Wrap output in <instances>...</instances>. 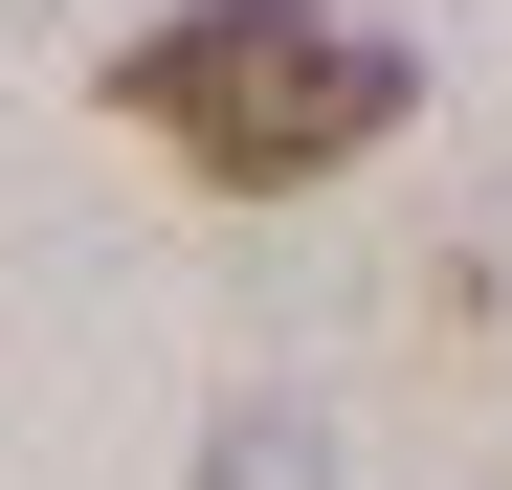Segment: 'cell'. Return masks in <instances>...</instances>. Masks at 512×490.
Here are the masks:
<instances>
[{
    "label": "cell",
    "instance_id": "obj_1",
    "mask_svg": "<svg viewBox=\"0 0 512 490\" xmlns=\"http://www.w3.org/2000/svg\"><path fill=\"white\" fill-rule=\"evenodd\" d=\"M112 112L223 201H290V179H357V156L423 112V67L334 0H179V23L112 45Z\"/></svg>",
    "mask_w": 512,
    "mask_h": 490
}]
</instances>
